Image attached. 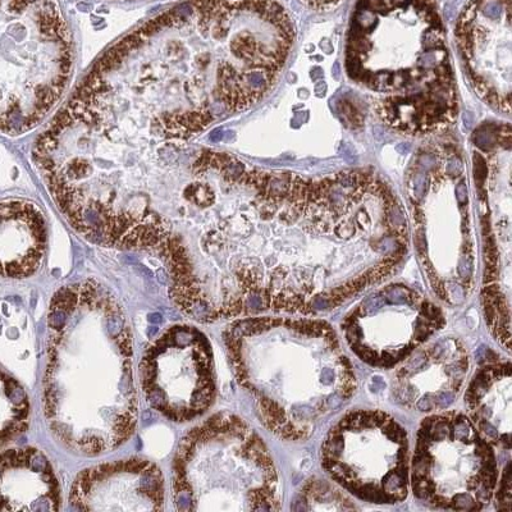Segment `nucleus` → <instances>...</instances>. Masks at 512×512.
I'll return each mask as SVG.
<instances>
[{"label": "nucleus", "mask_w": 512, "mask_h": 512, "mask_svg": "<svg viewBox=\"0 0 512 512\" xmlns=\"http://www.w3.org/2000/svg\"><path fill=\"white\" fill-rule=\"evenodd\" d=\"M294 27L272 0H190L104 54L72 102L122 134L190 140L276 81Z\"/></svg>", "instance_id": "1"}, {"label": "nucleus", "mask_w": 512, "mask_h": 512, "mask_svg": "<svg viewBox=\"0 0 512 512\" xmlns=\"http://www.w3.org/2000/svg\"><path fill=\"white\" fill-rule=\"evenodd\" d=\"M43 378L50 432L72 454L94 457L135 433L134 338L117 296L94 280L63 286L48 312Z\"/></svg>", "instance_id": "2"}, {"label": "nucleus", "mask_w": 512, "mask_h": 512, "mask_svg": "<svg viewBox=\"0 0 512 512\" xmlns=\"http://www.w3.org/2000/svg\"><path fill=\"white\" fill-rule=\"evenodd\" d=\"M72 67L56 0H0V132L20 135L47 117Z\"/></svg>", "instance_id": "3"}, {"label": "nucleus", "mask_w": 512, "mask_h": 512, "mask_svg": "<svg viewBox=\"0 0 512 512\" xmlns=\"http://www.w3.org/2000/svg\"><path fill=\"white\" fill-rule=\"evenodd\" d=\"M273 465L267 447L239 416L219 413L182 437L173 459L178 511L280 510L276 493L256 484Z\"/></svg>", "instance_id": "4"}, {"label": "nucleus", "mask_w": 512, "mask_h": 512, "mask_svg": "<svg viewBox=\"0 0 512 512\" xmlns=\"http://www.w3.org/2000/svg\"><path fill=\"white\" fill-rule=\"evenodd\" d=\"M140 374L146 401L172 422H191L216 401L212 347L189 324L168 327L150 342Z\"/></svg>", "instance_id": "5"}, {"label": "nucleus", "mask_w": 512, "mask_h": 512, "mask_svg": "<svg viewBox=\"0 0 512 512\" xmlns=\"http://www.w3.org/2000/svg\"><path fill=\"white\" fill-rule=\"evenodd\" d=\"M70 502L81 511H160L166 504L162 470L132 457L82 470L72 484Z\"/></svg>", "instance_id": "6"}, {"label": "nucleus", "mask_w": 512, "mask_h": 512, "mask_svg": "<svg viewBox=\"0 0 512 512\" xmlns=\"http://www.w3.org/2000/svg\"><path fill=\"white\" fill-rule=\"evenodd\" d=\"M61 509V484L43 451L20 447L0 452V512Z\"/></svg>", "instance_id": "7"}, {"label": "nucleus", "mask_w": 512, "mask_h": 512, "mask_svg": "<svg viewBox=\"0 0 512 512\" xmlns=\"http://www.w3.org/2000/svg\"><path fill=\"white\" fill-rule=\"evenodd\" d=\"M47 226L40 209L26 200L0 203V277L34 276L47 250Z\"/></svg>", "instance_id": "8"}, {"label": "nucleus", "mask_w": 512, "mask_h": 512, "mask_svg": "<svg viewBox=\"0 0 512 512\" xmlns=\"http://www.w3.org/2000/svg\"><path fill=\"white\" fill-rule=\"evenodd\" d=\"M30 414L29 395L24 386L0 369V446L26 432Z\"/></svg>", "instance_id": "9"}, {"label": "nucleus", "mask_w": 512, "mask_h": 512, "mask_svg": "<svg viewBox=\"0 0 512 512\" xmlns=\"http://www.w3.org/2000/svg\"><path fill=\"white\" fill-rule=\"evenodd\" d=\"M474 143L477 144L478 148L483 150H491L493 145L496 143V136L492 130H486V128H479L474 135Z\"/></svg>", "instance_id": "10"}, {"label": "nucleus", "mask_w": 512, "mask_h": 512, "mask_svg": "<svg viewBox=\"0 0 512 512\" xmlns=\"http://www.w3.org/2000/svg\"><path fill=\"white\" fill-rule=\"evenodd\" d=\"M487 175H488L487 164H486V162H484L482 155H480L478 153H474L475 184H477L478 187L482 186L484 184V181H486Z\"/></svg>", "instance_id": "11"}, {"label": "nucleus", "mask_w": 512, "mask_h": 512, "mask_svg": "<svg viewBox=\"0 0 512 512\" xmlns=\"http://www.w3.org/2000/svg\"><path fill=\"white\" fill-rule=\"evenodd\" d=\"M340 109L341 112L344 113L342 117L349 121L350 125L358 127L361 125V122H363V118L360 117L358 109L352 107L350 103L342 102Z\"/></svg>", "instance_id": "12"}, {"label": "nucleus", "mask_w": 512, "mask_h": 512, "mask_svg": "<svg viewBox=\"0 0 512 512\" xmlns=\"http://www.w3.org/2000/svg\"><path fill=\"white\" fill-rule=\"evenodd\" d=\"M428 187L429 177L425 175L424 172L418 173V175H416L413 180V194L416 196V198H423L425 192L428 191Z\"/></svg>", "instance_id": "13"}, {"label": "nucleus", "mask_w": 512, "mask_h": 512, "mask_svg": "<svg viewBox=\"0 0 512 512\" xmlns=\"http://www.w3.org/2000/svg\"><path fill=\"white\" fill-rule=\"evenodd\" d=\"M336 233L341 239H349V237L354 236L355 227L351 223H342L336 228Z\"/></svg>", "instance_id": "14"}, {"label": "nucleus", "mask_w": 512, "mask_h": 512, "mask_svg": "<svg viewBox=\"0 0 512 512\" xmlns=\"http://www.w3.org/2000/svg\"><path fill=\"white\" fill-rule=\"evenodd\" d=\"M447 171L454 177L460 176L463 173V163L459 159H452L447 164Z\"/></svg>", "instance_id": "15"}, {"label": "nucleus", "mask_w": 512, "mask_h": 512, "mask_svg": "<svg viewBox=\"0 0 512 512\" xmlns=\"http://www.w3.org/2000/svg\"><path fill=\"white\" fill-rule=\"evenodd\" d=\"M456 196L460 204L465 205L468 203V187H466L465 182H459V184H457Z\"/></svg>", "instance_id": "16"}, {"label": "nucleus", "mask_w": 512, "mask_h": 512, "mask_svg": "<svg viewBox=\"0 0 512 512\" xmlns=\"http://www.w3.org/2000/svg\"><path fill=\"white\" fill-rule=\"evenodd\" d=\"M492 497V489L482 486L478 492V504H488Z\"/></svg>", "instance_id": "17"}, {"label": "nucleus", "mask_w": 512, "mask_h": 512, "mask_svg": "<svg viewBox=\"0 0 512 512\" xmlns=\"http://www.w3.org/2000/svg\"><path fill=\"white\" fill-rule=\"evenodd\" d=\"M454 401V395L451 393H442L441 396L437 397V404L441 406V408H446L447 405H450L451 402Z\"/></svg>", "instance_id": "18"}, {"label": "nucleus", "mask_w": 512, "mask_h": 512, "mask_svg": "<svg viewBox=\"0 0 512 512\" xmlns=\"http://www.w3.org/2000/svg\"><path fill=\"white\" fill-rule=\"evenodd\" d=\"M304 2L313 7H328L331 4H336L338 0H304Z\"/></svg>", "instance_id": "19"}, {"label": "nucleus", "mask_w": 512, "mask_h": 512, "mask_svg": "<svg viewBox=\"0 0 512 512\" xmlns=\"http://www.w3.org/2000/svg\"><path fill=\"white\" fill-rule=\"evenodd\" d=\"M480 428H482V431L486 432L488 436H491L492 438H497V431L495 428L491 427V424L487 422L480 423Z\"/></svg>", "instance_id": "20"}, {"label": "nucleus", "mask_w": 512, "mask_h": 512, "mask_svg": "<svg viewBox=\"0 0 512 512\" xmlns=\"http://www.w3.org/2000/svg\"><path fill=\"white\" fill-rule=\"evenodd\" d=\"M315 94L319 96V98H323L327 94V85L326 82H318L317 88H315Z\"/></svg>", "instance_id": "21"}, {"label": "nucleus", "mask_w": 512, "mask_h": 512, "mask_svg": "<svg viewBox=\"0 0 512 512\" xmlns=\"http://www.w3.org/2000/svg\"><path fill=\"white\" fill-rule=\"evenodd\" d=\"M473 114L469 111L463 113V122L466 128H472L473 126Z\"/></svg>", "instance_id": "22"}, {"label": "nucleus", "mask_w": 512, "mask_h": 512, "mask_svg": "<svg viewBox=\"0 0 512 512\" xmlns=\"http://www.w3.org/2000/svg\"><path fill=\"white\" fill-rule=\"evenodd\" d=\"M419 409L423 411H429L432 409L431 401L428 400V397H424V399L419 401Z\"/></svg>", "instance_id": "23"}, {"label": "nucleus", "mask_w": 512, "mask_h": 512, "mask_svg": "<svg viewBox=\"0 0 512 512\" xmlns=\"http://www.w3.org/2000/svg\"><path fill=\"white\" fill-rule=\"evenodd\" d=\"M323 71H322V68H314V70L312 72H310V77H312V79L315 81V80H319V79H323Z\"/></svg>", "instance_id": "24"}, {"label": "nucleus", "mask_w": 512, "mask_h": 512, "mask_svg": "<svg viewBox=\"0 0 512 512\" xmlns=\"http://www.w3.org/2000/svg\"><path fill=\"white\" fill-rule=\"evenodd\" d=\"M338 64L336 63L335 66H333V76H335V79L337 80L338 79V76H340V73H337V70H338Z\"/></svg>", "instance_id": "25"}]
</instances>
